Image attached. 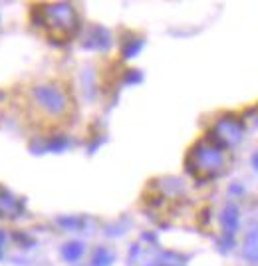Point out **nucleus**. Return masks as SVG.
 <instances>
[{
	"instance_id": "f03ea898",
	"label": "nucleus",
	"mask_w": 258,
	"mask_h": 266,
	"mask_svg": "<svg viewBox=\"0 0 258 266\" xmlns=\"http://www.w3.org/2000/svg\"><path fill=\"white\" fill-rule=\"evenodd\" d=\"M38 10H40V24L46 28L52 40L66 42L80 28V18H78V12L72 4H66V2L42 4Z\"/></svg>"
},
{
	"instance_id": "f257e3e1",
	"label": "nucleus",
	"mask_w": 258,
	"mask_h": 266,
	"mask_svg": "<svg viewBox=\"0 0 258 266\" xmlns=\"http://www.w3.org/2000/svg\"><path fill=\"white\" fill-rule=\"evenodd\" d=\"M30 119L42 123V127H60L74 119V98L72 92L56 82L40 84L32 88L28 98Z\"/></svg>"
},
{
	"instance_id": "7ed1b4c3",
	"label": "nucleus",
	"mask_w": 258,
	"mask_h": 266,
	"mask_svg": "<svg viewBox=\"0 0 258 266\" xmlns=\"http://www.w3.org/2000/svg\"><path fill=\"white\" fill-rule=\"evenodd\" d=\"M224 167H228V159L224 157V149L210 141H205L203 147H197L191 155V169L195 171V175H201L205 179L220 175L224 171Z\"/></svg>"
}]
</instances>
